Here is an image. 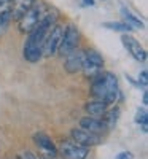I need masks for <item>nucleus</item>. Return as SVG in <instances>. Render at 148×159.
Wrapping results in <instances>:
<instances>
[{
  "instance_id": "1",
  "label": "nucleus",
  "mask_w": 148,
  "mask_h": 159,
  "mask_svg": "<svg viewBox=\"0 0 148 159\" xmlns=\"http://www.w3.org/2000/svg\"><path fill=\"white\" fill-rule=\"evenodd\" d=\"M59 18V13L56 8H49L46 16L43 18V21L40 22L35 29H32L29 32V37L25 40V45L22 48V56L25 61L29 62H38L40 59L43 57V42H45V37L48 34V30L56 24Z\"/></svg>"
},
{
  "instance_id": "2",
  "label": "nucleus",
  "mask_w": 148,
  "mask_h": 159,
  "mask_svg": "<svg viewBox=\"0 0 148 159\" xmlns=\"http://www.w3.org/2000/svg\"><path fill=\"white\" fill-rule=\"evenodd\" d=\"M91 94L96 97L97 100L109 103H115L118 99V78L112 72L99 73L97 76H94L92 86H91Z\"/></svg>"
},
{
  "instance_id": "3",
  "label": "nucleus",
  "mask_w": 148,
  "mask_h": 159,
  "mask_svg": "<svg viewBox=\"0 0 148 159\" xmlns=\"http://www.w3.org/2000/svg\"><path fill=\"white\" fill-rule=\"evenodd\" d=\"M49 7L45 5L43 2H35L34 7L25 13L24 16H21L18 19V25H19V30L21 32H30L32 29H35L37 25L43 21V18L46 16Z\"/></svg>"
},
{
  "instance_id": "4",
  "label": "nucleus",
  "mask_w": 148,
  "mask_h": 159,
  "mask_svg": "<svg viewBox=\"0 0 148 159\" xmlns=\"http://www.w3.org/2000/svg\"><path fill=\"white\" fill-rule=\"evenodd\" d=\"M62 37H64V27L59 24H54L53 27L48 30L46 37H45V42H43V56H54L58 49H59V45L62 42Z\"/></svg>"
},
{
  "instance_id": "5",
  "label": "nucleus",
  "mask_w": 148,
  "mask_h": 159,
  "mask_svg": "<svg viewBox=\"0 0 148 159\" xmlns=\"http://www.w3.org/2000/svg\"><path fill=\"white\" fill-rule=\"evenodd\" d=\"M80 42V32L78 27L75 24H69L67 27L64 29V37H62V42L59 45V52L62 56H67L69 52H72L73 49H76Z\"/></svg>"
},
{
  "instance_id": "6",
  "label": "nucleus",
  "mask_w": 148,
  "mask_h": 159,
  "mask_svg": "<svg viewBox=\"0 0 148 159\" xmlns=\"http://www.w3.org/2000/svg\"><path fill=\"white\" fill-rule=\"evenodd\" d=\"M61 154L64 159H86L89 154V150L75 142L65 140L61 145Z\"/></svg>"
},
{
  "instance_id": "7",
  "label": "nucleus",
  "mask_w": 148,
  "mask_h": 159,
  "mask_svg": "<svg viewBox=\"0 0 148 159\" xmlns=\"http://www.w3.org/2000/svg\"><path fill=\"white\" fill-rule=\"evenodd\" d=\"M121 42H123V45H124V48L127 49V52H129V54L136 59V61H139V62H145V61H146V51L142 48V45H140L132 35L124 34L123 37H121Z\"/></svg>"
},
{
  "instance_id": "8",
  "label": "nucleus",
  "mask_w": 148,
  "mask_h": 159,
  "mask_svg": "<svg viewBox=\"0 0 148 159\" xmlns=\"http://www.w3.org/2000/svg\"><path fill=\"white\" fill-rule=\"evenodd\" d=\"M72 139L75 143L81 145V147H94V145H99L100 143V137L97 134H92L89 130H85V129H72Z\"/></svg>"
},
{
  "instance_id": "9",
  "label": "nucleus",
  "mask_w": 148,
  "mask_h": 159,
  "mask_svg": "<svg viewBox=\"0 0 148 159\" xmlns=\"http://www.w3.org/2000/svg\"><path fill=\"white\" fill-rule=\"evenodd\" d=\"M83 61H85V52L81 49H73L72 52H69V54L65 56V64H64L65 72L67 73L81 72Z\"/></svg>"
},
{
  "instance_id": "10",
  "label": "nucleus",
  "mask_w": 148,
  "mask_h": 159,
  "mask_svg": "<svg viewBox=\"0 0 148 159\" xmlns=\"http://www.w3.org/2000/svg\"><path fill=\"white\" fill-rule=\"evenodd\" d=\"M37 0H15L11 5H10V15H11V19H19L21 16H24L25 13H27L34 3Z\"/></svg>"
},
{
  "instance_id": "11",
  "label": "nucleus",
  "mask_w": 148,
  "mask_h": 159,
  "mask_svg": "<svg viewBox=\"0 0 148 159\" xmlns=\"http://www.w3.org/2000/svg\"><path fill=\"white\" fill-rule=\"evenodd\" d=\"M80 126L85 130H89L92 134H102L104 130H107V124L102 121V119H97V118H81L80 121Z\"/></svg>"
},
{
  "instance_id": "12",
  "label": "nucleus",
  "mask_w": 148,
  "mask_h": 159,
  "mask_svg": "<svg viewBox=\"0 0 148 159\" xmlns=\"http://www.w3.org/2000/svg\"><path fill=\"white\" fill-rule=\"evenodd\" d=\"M34 142H35L37 147H40L42 150H45L46 153H51V156H56L58 150H56V147H54V143H53V140H51L46 134H43V132H38V134H35V135H34Z\"/></svg>"
},
{
  "instance_id": "13",
  "label": "nucleus",
  "mask_w": 148,
  "mask_h": 159,
  "mask_svg": "<svg viewBox=\"0 0 148 159\" xmlns=\"http://www.w3.org/2000/svg\"><path fill=\"white\" fill-rule=\"evenodd\" d=\"M86 111L91 115V116H102L107 113V103L102 102V100H92V102H88L86 103Z\"/></svg>"
},
{
  "instance_id": "14",
  "label": "nucleus",
  "mask_w": 148,
  "mask_h": 159,
  "mask_svg": "<svg viewBox=\"0 0 148 159\" xmlns=\"http://www.w3.org/2000/svg\"><path fill=\"white\" fill-rule=\"evenodd\" d=\"M121 13H123V16H124V19H126V22L131 25V27L134 29H143V22L140 21V18H137L136 15H134L132 11H129L126 7H123L121 8Z\"/></svg>"
},
{
  "instance_id": "15",
  "label": "nucleus",
  "mask_w": 148,
  "mask_h": 159,
  "mask_svg": "<svg viewBox=\"0 0 148 159\" xmlns=\"http://www.w3.org/2000/svg\"><path fill=\"white\" fill-rule=\"evenodd\" d=\"M85 62L96 65V67H99V69L104 67V59H102V56L99 54L97 51H88V52H85Z\"/></svg>"
},
{
  "instance_id": "16",
  "label": "nucleus",
  "mask_w": 148,
  "mask_h": 159,
  "mask_svg": "<svg viewBox=\"0 0 148 159\" xmlns=\"http://www.w3.org/2000/svg\"><path fill=\"white\" fill-rule=\"evenodd\" d=\"M104 27L105 29H110V30H116V32H131L132 30V27H131L127 22H119V21L104 22Z\"/></svg>"
},
{
  "instance_id": "17",
  "label": "nucleus",
  "mask_w": 148,
  "mask_h": 159,
  "mask_svg": "<svg viewBox=\"0 0 148 159\" xmlns=\"http://www.w3.org/2000/svg\"><path fill=\"white\" fill-rule=\"evenodd\" d=\"M118 118H119V108L115 107L113 110H110L109 113H105V119H104V123L107 124V129H113L116 121H118Z\"/></svg>"
},
{
  "instance_id": "18",
  "label": "nucleus",
  "mask_w": 148,
  "mask_h": 159,
  "mask_svg": "<svg viewBox=\"0 0 148 159\" xmlns=\"http://www.w3.org/2000/svg\"><path fill=\"white\" fill-rule=\"evenodd\" d=\"M11 21V15H10V8L0 11V34H3L8 27V24Z\"/></svg>"
},
{
  "instance_id": "19",
  "label": "nucleus",
  "mask_w": 148,
  "mask_h": 159,
  "mask_svg": "<svg viewBox=\"0 0 148 159\" xmlns=\"http://www.w3.org/2000/svg\"><path fill=\"white\" fill-rule=\"evenodd\" d=\"M146 121H148L146 110H145V108H139V110H137V115H136V123H139V124H142V126H146Z\"/></svg>"
},
{
  "instance_id": "20",
  "label": "nucleus",
  "mask_w": 148,
  "mask_h": 159,
  "mask_svg": "<svg viewBox=\"0 0 148 159\" xmlns=\"http://www.w3.org/2000/svg\"><path fill=\"white\" fill-rule=\"evenodd\" d=\"M140 84L143 88H146V84H148V73H146V70H142L140 75H139V86Z\"/></svg>"
},
{
  "instance_id": "21",
  "label": "nucleus",
  "mask_w": 148,
  "mask_h": 159,
  "mask_svg": "<svg viewBox=\"0 0 148 159\" xmlns=\"http://www.w3.org/2000/svg\"><path fill=\"white\" fill-rule=\"evenodd\" d=\"M13 2H15V0H0V11L10 8V5H11Z\"/></svg>"
},
{
  "instance_id": "22",
  "label": "nucleus",
  "mask_w": 148,
  "mask_h": 159,
  "mask_svg": "<svg viewBox=\"0 0 148 159\" xmlns=\"http://www.w3.org/2000/svg\"><path fill=\"white\" fill-rule=\"evenodd\" d=\"M134 156H132V153H129V151H123V153H119L118 156H116V159H132Z\"/></svg>"
},
{
  "instance_id": "23",
  "label": "nucleus",
  "mask_w": 148,
  "mask_h": 159,
  "mask_svg": "<svg viewBox=\"0 0 148 159\" xmlns=\"http://www.w3.org/2000/svg\"><path fill=\"white\" fill-rule=\"evenodd\" d=\"M21 157H22V159H38V157H37V156H35L32 151H25V153H24Z\"/></svg>"
},
{
  "instance_id": "24",
  "label": "nucleus",
  "mask_w": 148,
  "mask_h": 159,
  "mask_svg": "<svg viewBox=\"0 0 148 159\" xmlns=\"http://www.w3.org/2000/svg\"><path fill=\"white\" fill-rule=\"evenodd\" d=\"M83 3L86 7H94V0H83Z\"/></svg>"
},
{
  "instance_id": "25",
  "label": "nucleus",
  "mask_w": 148,
  "mask_h": 159,
  "mask_svg": "<svg viewBox=\"0 0 148 159\" xmlns=\"http://www.w3.org/2000/svg\"><path fill=\"white\" fill-rule=\"evenodd\" d=\"M148 103V96H146V92L143 94V105H146Z\"/></svg>"
},
{
  "instance_id": "26",
  "label": "nucleus",
  "mask_w": 148,
  "mask_h": 159,
  "mask_svg": "<svg viewBox=\"0 0 148 159\" xmlns=\"http://www.w3.org/2000/svg\"><path fill=\"white\" fill-rule=\"evenodd\" d=\"M16 159H22V157H21V156H18V157H16Z\"/></svg>"
}]
</instances>
